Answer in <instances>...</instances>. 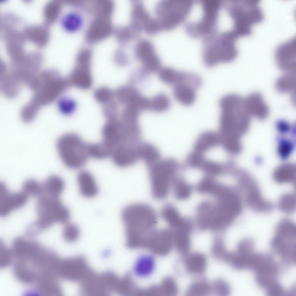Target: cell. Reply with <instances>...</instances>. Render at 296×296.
<instances>
[{"mask_svg": "<svg viewBox=\"0 0 296 296\" xmlns=\"http://www.w3.org/2000/svg\"><path fill=\"white\" fill-rule=\"evenodd\" d=\"M143 30L148 34L153 35L162 29L158 19L156 18H151L145 24Z\"/></svg>", "mask_w": 296, "mask_h": 296, "instance_id": "cell-47", "label": "cell"}, {"mask_svg": "<svg viewBox=\"0 0 296 296\" xmlns=\"http://www.w3.org/2000/svg\"><path fill=\"white\" fill-rule=\"evenodd\" d=\"M22 189L23 192L27 195L39 197L44 193L43 185L32 179L25 181L23 184Z\"/></svg>", "mask_w": 296, "mask_h": 296, "instance_id": "cell-37", "label": "cell"}, {"mask_svg": "<svg viewBox=\"0 0 296 296\" xmlns=\"http://www.w3.org/2000/svg\"><path fill=\"white\" fill-rule=\"evenodd\" d=\"M174 230L177 247L180 251L186 253L190 247L189 229L182 220L174 226L169 227Z\"/></svg>", "mask_w": 296, "mask_h": 296, "instance_id": "cell-25", "label": "cell"}, {"mask_svg": "<svg viewBox=\"0 0 296 296\" xmlns=\"http://www.w3.org/2000/svg\"><path fill=\"white\" fill-rule=\"evenodd\" d=\"M238 38L231 29L216 30L203 38L202 57L205 65L211 68L234 60L238 53L236 42Z\"/></svg>", "mask_w": 296, "mask_h": 296, "instance_id": "cell-1", "label": "cell"}, {"mask_svg": "<svg viewBox=\"0 0 296 296\" xmlns=\"http://www.w3.org/2000/svg\"><path fill=\"white\" fill-rule=\"evenodd\" d=\"M68 79L71 85L84 90L89 89L92 84L90 65L78 64L71 72Z\"/></svg>", "mask_w": 296, "mask_h": 296, "instance_id": "cell-22", "label": "cell"}, {"mask_svg": "<svg viewBox=\"0 0 296 296\" xmlns=\"http://www.w3.org/2000/svg\"><path fill=\"white\" fill-rule=\"evenodd\" d=\"M147 167L153 197L158 200L164 199L176 179L175 175L179 168L178 162L171 158L160 159Z\"/></svg>", "mask_w": 296, "mask_h": 296, "instance_id": "cell-5", "label": "cell"}, {"mask_svg": "<svg viewBox=\"0 0 296 296\" xmlns=\"http://www.w3.org/2000/svg\"><path fill=\"white\" fill-rule=\"evenodd\" d=\"M173 185L175 196L177 199H184L190 195L189 187L181 180L177 179Z\"/></svg>", "mask_w": 296, "mask_h": 296, "instance_id": "cell-44", "label": "cell"}, {"mask_svg": "<svg viewBox=\"0 0 296 296\" xmlns=\"http://www.w3.org/2000/svg\"><path fill=\"white\" fill-rule=\"evenodd\" d=\"M150 74L142 67L137 69L132 73L130 79V82L131 84L130 85L132 86L135 83L142 82Z\"/></svg>", "mask_w": 296, "mask_h": 296, "instance_id": "cell-48", "label": "cell"}, {"mask_svg": "<svg viewBox=\"0 0 296 296\" xmlns=\"http://www.w3.org/2000/svg\"><path fill=\"white\" fill-rule=\"evenodd\" d=\"M170 100L165 94L160 93L149 99V110L157 113L168 110L171 106Z\"/></svg>", "mask_w": 296, "mask_h": 296, "instance_id": "cell-35", "label": "cell"}, {"mask_svg": "<svg viewBox=\"0 0 296 296\" xmlns=\"http://www.w3.org/2000/svg\"><path fill=\"white\" fill-rule=\"evenodd\" d=\"M279 147V153L280 154L285 157L288 155L292 150V145L290 142L287 140L282 141L280 144Z\"/></svg>", "mask_w": 296, "mask_h": 296, "instance_id": "cell-51", "label": "cell"}, {"mask_svg": "<svg viewBox=\"0 0 296 296\" xmlns=\"http://www.w3.org/2000/svg\"><path fill=\"white\" fill-rule=\"evenodd\" d=\"M88 145L79 135L69 133L59 137L56 148L63 164L69 168L78 169L85 165L89 158Z\"/></svg>", "mask_w": 296, "mask_h": 296, "instance_id": "cell-6", "label": "cell"}, {"mask_svg": "<svg viewBox=\"0 0 296 296\" xmlns=\"http://www.w3.org/2000/svg\"><path fill=\"white\" fill-rule=\"evenodd\" d=\"M131 1L130 22L139 26L143 30L145 24L151 18L150 14L145 8L142 0H132Z\"/></svg>", "mask_w": 296, "mask_h": 296, "instance_id": "cell-26", "label": "cell"}, {"mask_svg": "<svg viewBox=\"0 0 296 296\" xmlns=\"http://www.w3.org/2000/svg\"><path fill=\"white\" fill-rule=\"evenodd\" d=\"M135 58L139 61L142 67L150 74L158 72L161 62L152 42L146 38L139 39L134 48Z\"/></svg>", "mask_w": 296, "mask_h": 296, "instance_id": "cell-13", "label": "cell"}, {"mask_svg": "<svg viewBox=\"0 0 296 296\" xmlns=\"http://www.w3.org/2000/svg\"><path fill=\"white\" fill-rule=\"evenodd\" d=\"M178 72L171 67L166 66L160 68L158 71V75L163 82L174 86L177 80Z\"/></svg>", "mask_w": 296, "mask_h": 296, "instance_id": "cell-38", "label": "cell"}, {"mask_svg": "<svg viewBox=\"0 0 296 296\" xmlns=\"http://www.w3.org/2000/svg\"><path fill=\"white\" fill-rule=\"evenodd\" d=\"M223 2L222 8L233 21L231 29L239 37L251 35L252 27L264 19L259 0H225Z\"/></svg>", "mask_w": 296, "mask_h": 296, "instance_id": "cell-2", "label": "cell"}, {"mask_svg": "<svg viewBox=\"0 0 296 296\" xmlns=\"http://www.w3.org/2000/svg\"><path fill=\"white\" fill-rule=\"evenodd\" d=\"M140 159L145 162L147 166L151 165L160 158V154L158 149L151 144L141 143L140 147Z\"/></svg>", "mask_w": 296, "mask_h": 296, "instance_id": "cell-32", "label": "cell"}, {"mask_svg": "<svg viewBox=\"0 0 296 296\" xmlns=\"http://www.w3.org/2000/svg\"><path fill=\"white\" fill-rule=\"evenodd\" d=\"M63 230V236L64 239L69 242L76 240L79 237L80 230L76 224L68 222L65 224Z\"/></svg>", "mask_w": 296, "mask_h": 296, "instance_id": "cell-43", "label": "cell"}, {"mask_svg": "<svg viewBox=\"0 0 296 296\" xmlns=\"http://www.w3.org/2000/svg\"><path fill=\"white\" fill-rule=\"evenodd\" d=\"M36 210L39 217L37 220L44 230L56 222L65 224L70 218L69 209L59 198L50 196L44 193L38 197Z\"/></svg>", "mask_w": 296, "mask_h": 296, "instance_id": "cell-10", "label": "cell"}, {"mask_svg": "<svg viewBox=\"0 0 296 296\" xmlns=\"http://www.w3.org/2000/svg\"><path fill=\"white\" fill-rule=\"evenodd\" d=\"M195 2L193 0H160L155 12L162 30H170L187 18Z\"/></svg>", "mask_w": 296, "mask_h": 296, "instance_id": "cell-7", "label": "cell"}, {"mask_svg": "<svg viewBox=\"0 0 296 296\" xmlns=\"http://www.w3.org/2000/svg\"><path fill=\"white\" fill-rule=\"evenodd\" d=\"M240 184L245 193L246 203L248 206L254 210L266 212L272 209V205L264 199L261 195L258 185L252 180L242 179Z\"/></svg>", "mask_w": 296, "mask_h": 296, "instance_id": "cell-16", "label": "cell"}, {"mask_svg": "<svg viewBox=\"0 0 296 296\" xmlns=\"http://www.w3.org/2000/svg\"><path fill=\"white\" fill-rule=\"evenodd\" d=\"M89 268L84 257L75 256L60 260L57 275L70 281H80Z\"/></svg>", "mask_w": 296, "mask_h": 296, "instance_id": "cell-14", "label": "cell"}, {"mask_svg": "<svg viewBox=\"0 0 296 296\" xmlns=\"http://www.w3.org/2000/svg\"><path fill=\"white\" fill-rule=\"evenodd\" d=\"M219 106L220 134L225 137L236 136V129L248 125L251 117L244 98L237 94H228L220 99Z\"/></svg>", "mask_w": 296, "mask_h": 296, "instance_id": "cell-3", "label": "cell"}, {"mask_svg": "<svg viewBox=\"0 0 296 296\" xmlns=\"http://www.w3.org/2000/svg\"><path fill=\"white\" fill-rule=\"evenodd\" d=\"M202 14L199 20L190 21L185 25V29L190 36L204 37L218 29V18L222 8L221 0H201Z\"/></svg>", "mask_w": 296, "mask_h": 296, "instance_id": "cell-8", "label": "cell"}, {"mask_svg": "<svg viewBox=\"0 0 296 296\" xmlns=\"http://www.w3.org/2000/svg\"><path fill=\"white\" fill-rule=\"evenodd\" d=\"M27 195L23 192L10 193L6 185L0 183V216L8 215L13 210L19 209L25 205Z\"/></svg>", "mask_w": 296, "mask_h": 296, "instance_id": "cell-18", "label": "cell"}, {"mask_svg": "<svg viewBox=\"0 0 296 296\" xmlns=\"http://www.w3.org/2000/svg\"><path fill=\"white\" fill-rule=\"evenodd\" d=\"M219 198L216 206L210 207L209 209L210 226L212 228H217L230 223L242 210L240 198L232 191L225 192L219 196Z\"/></svg>", "mask_w": 296, "mask_h": 296, "instance_id": "cell-11", "label": "cell"}, {"mask_svg": "<svg viewBox=\"0 0 296 296\" xmlns=\"http://www.w3.org/2000/svg\"><path fill=\"white\" fill-rule=\"evenodd\" d=\"M77 182L81 194L84 197L91 198L98 192V188L93 175L90 172L82 171L78 174Z\"/></svg>", "mask_w": 296, "mask_h": 296, "instance_id": "cell-24", "label": "cell"}, {"mask_svg": "<svg viewBox=\"0 0 296 296\" xmlns=\"http://www.w3.org/2000/svg\"><path fill=\"white\" fill-rule=\"evenodd\" d=\"M103 140L112 149L122 143H128L130 141L127 129L120 119L118 118L107 121L102 131Z\"/></svg>", "mask_w": 296, "mask_h": 296, "instance_id": "cell-15", "label": "cell"}, {"mask_svg": "<svg viewBox=\"0 0 296 296\" xmlns=\"http://www.w3.org/2000/svg\"><path fill=\"white\" fill-rule=\"evenodd\" d=\"M118 54L116 59V63L118 66H124L127 65L129 63V60L126 53L122 50L118 51Z\"/></svg>", "mask_w": 296, "mask_h": 296, "instance_id": "cell-52", "label": "cell"}, {"mask_svg": "<svg viewBox=\"0 0 296 296\" xmlns=\"http://www.w3.org/2000/svg\"><path fill=\"white\" fill-rule=\"evenodd\" d=\"M295 237L296 227L294 223L288 219L280 221L276 227L271 245L286 265L295 263Z\"/></svg>", "mask_w": 296, "mask_h": 296, "instance_id": "cell-9", "label": "cell"}, {"mask_svg": "<svg viewBox=\"0 0 296 296\" xmlns=\"http://www.w3.org/2000/svg\"><path fill=\"white\" fill-rule=\"evenodd\" d=\"M275 86L277 90L281 93L293 91L295 87V72L284 73L277 80Z\"/></svg>", "mask_w": 296, "mask_h": 296, "instance_id": "cell-34", "label": "cell"}, {"mask_svg": "<svg viewBox=\"0 0 296 296\" xmlns=\"http://www.w3.org/2000/svg\"><path fill=\"white\" fill-rule=\"evenodd\" d=\"M202 81L196 74L187 73L180 81L174 86V96L180 103L188 106L195 101L196 92L201 86Z\"/></svg>", "mask_w": 296, "mask_h": 296, "instance_id": "cell-12", "label": "cell"}, {"mask_svg": "<svg viewBox=\"0 0 296 296\" xmlns=\"http://www.w3.org/2000/svg\"><path fill=\"white\" fill-rule=\"evenodd\" d=\"M213 247V252L215 257L220 259L225 260L227 253L225 250L221 242H216Z\"/></svg>", "mask_w": 296, "mask_h": 296, "instance_id": "cell-50", "label": "cell"}, {"mask_svg": "<svg viewBox=\"0 0 296 296\" xmlns=\"http://www.w3.org/2000/svg\"><path fill=\"white\" fill-rule=\"evenodd\" d=\"M88 150L89 158L101 160L111 157L112 149L102 141L99 142L88 144Z\"/></svg>", "mask_w": 296, "mask_h": 296, "instance_id": "cell-31", "label": "cell"}, {"mask_svg": "<svg viewBox=\"0 0 296 296\" xmlns=\"http://www.w3.org/2000/svg\"><path fill=\"white\" fill-rule=\"evenodd\" d=\"M155 264V259L151 256L149 255L141 256L137 260L134 264V272L140 277H148L153 272Z\"/></svg>", "mask_w": 296, "mask_h": 296, "instance_id": "cell-28", "label": "cell"}, {"mask_svg": "<svg viewBox=\"0 0 296 296\" xmlns=\"http://www.w3.org/2000/svg\"><path fill=\"white\" fill-rule=\"evenodd\" d=\"M206 265V259L203 254L196 252L190 254L185 260V266L189 272L198 274L204 272Z\"/></svg>", "mask_w": 296, "mask_h": 296, "instance_id": "cell-30", "label": "cell"}, {"mask_svg": "<svg viewBox=\"0 0 296 296\" xmlns=\"http://www.w3.org/2000/svg\"><path fill=\"white\" fill-rule=\"evenodd\" d=\"M246 108L251 116L263 119L266 117L269 109L262 96L259 93H252L244 98Z\"/></svg>", "mask_w": 296, "mask_h": 296, "instance_id": "cell-23", "label": "cell"}, {"mask_svg": "<svg viewBox=\"0 0 296 296\" xmlns=\"http://www.w3.org/2000/svg\"><path fill=\"white\" fill-rule=\"evenodd\" d=\"M0 265L2 267L8 266L12 260L13 255L12 250L9 249L2 245L1 247Z\"/></svg>", "mask_w": 296, "mask_h": 296, "instance_id": "cell-49", "label": "cell"}, {"mask_svg": "<svg viewBox=\"0 0 296 296\" xmlns=\"http://www.w3.org/2000/svg\"><path fill=\"white\" fill-rule=\"evenodd\" d=\"M25 264L21 261L16 264L14 269V275L23 283L28 284L33 283L36 280V274Z\"/></svg>", "mask_w": 296, "mask_h": 296, "instance_id": "cell-33", "label": "cell"}, {"mask_svg": "<svg viewBox=\"0 0 296 296\" xmlns=\"http://www.w3.org/2000/svg\"><path fill=\"white\" fill-rule=\"evenodd\" d=\"M140 145L132 146L121 144L114 147L111 157L117 166L124 168L135 164L139 159Z\"/></svg>", "mask_w": 296, "mask_h": 296, "instance_id": "cell-20", "label": "cell"}, {"mask_svg": "<svg viewBox=\"0 0 296 296\" xmlns=\"http://www.w3.org/2000/svg\"><path fill=\"white\" fill-rule=\"evenodd\" d=\"M278 170L274 173V179L279 183H293L295 180V173L293 169H283Z\"/></svg>", "mask_w": 296, "mask_h": 296, "instance_id": "cell-42", "label": "cell"}, {"mask_svg": "<svg viewBox=\"0 0 296 296\" xmlns=\"http://www.w3.org/2000/svg\"><path fill=\"white\" fill-rule=\"evenodd\" d=\"M94 96L97 102L104 105L114 100V91L107 87H100L95 90Z\"/></svg>", "mask_w": 296, "mask_h": 296, "instance_id": "cell-39", "label": "cell"}, {"mask_svg": "<svg viewBox=\"0 0 296 296\" xmlns=\"http://www.w3.org/2000/svg\"><path fill=\"white\" fill-rule=\"evenodd\" d=\"M71 85L68 78L62 77L56 71H45L37 77L32 88L34 95L31 102L38 108L54 100Z\"/></svg>", "mask_w": 296, "mask_h": 296, "instance_id": "cell-4", "label": "cell"}, {"mask_svg": "<svg viewBox=\"0 0 296 296\" xmlns=\"http://www.w3.org/2000/svg\"><path fill=\"white\" fill-rule=\"evenodd\" d=\"M295 37L279 45L275 56L278 67L284 73L295 72L296 61Z\"/></svg>", "mask_w": 296, "mask_h": 296, "instance_id": "cell-17", "label": "cell"}, {"mask_svg": "<svg viewBox=\"0 0 296 296\" xmlns=\"http://www.w3.org/2000/svg\"><path fill=\"white\" fill-rule=\"evenodd\" d=\"M82 294L87 296H107L110 294L100 274L89 268L79 281Z\"/></svg>", "mask_w": 296, "mask_h": 296, "instance_id": "cell-19", "label": "cell"}, {"mask_svg": "<svg viewBox=\"0 0 296 296\" xmlns=\"http://www.w3.org/2000/svg\"><path fill=\"white\" fill-rule=\"evenodd\" d=\"M103 114L107 120L118 118V107L116 102L114 100L103 105Z\"/></svg>", "mask_w": 296, "mask_h": 296, "instance_id": "cell-45", "label": "cell"}, {"mask_svg": "<svg viewBox=\"0 0 296 296\" xmlns=\"http://www.w3.org/2000/svg\"><path fill=\"white\" fill-rule=\"evenodd\" d=\"M296 204L295 195L292 193H286L280 198L278 206L281 211L286 213H291L295 210Z\"/></svg>", "mask_w": 296, "mask_h": 296, "instance_id": "cell-36", "label": "cell"}, {"mask_svg": "<svg viewBox=\"0 0 296 296\" xmlns=\"http://www.w3.org/2000/svg\"><path fill=\"white\" fill-rule=\"evenodd\" d=\"M210 290V286L205 281L195 282L188 287L186 294L189 296H204Z\"/></svg>", "mask_w": 296, "mask_h": 296, "instance_id": "cell-40", "label": "cell"}, {"mask_svg": "<svg viewBox=\"0 0 296 296\" xmlns=\"http://www.w3.org/2000/svg\"><path fill=\"white\" fill-rule=\"evenodd\" d=\"M221 143L220 134L213 132H207L201 134L196 141L194 151L198 153L204 152Z\"/></svg>", "mask_w": 296, "mask_h": 296, "instance_id": "cell-27", "label": "cell"}, {"mask_svg": "<svg viewBox=\"0 0 296 296\" xmlns=\"http://www.w3.org/2000/svg\"><path fill=\"white\" fill-rule=\"evenodd\" d=\"M114 94L119 103L124 106H130L137 108L141 105L144 97L137 89L131 85L119 87Z\"/></svg>", "mask_w": 296, "mask_h": 296, "instance_id": "cell-21", "label": "cell"}, {"mask_svg": "<svg viewBox=\"0 0 296 296\" xmlns=\"http://www.w3.org/2000/svg\"><path fill=\"white\" fill-rule=\"evenodd\" d=\"M43 186V193L52 197L59 198L64 188V183L60 177L53 175L46 179Z\"/></svg>", "mask_w": 296, "mask_h": 296, "instance_id": "cell-29", "label": "cell"}, {"mask_svg": "<svg viewBox=\"0 0 296 296\" xmlns=\"http://www.w3.org/2000/svg\"><path fill=\"white\" fill-rule=\"evenodd\" d=\"M210 289L212 290L214 293L220 296L227 295L230 292L228 285L224 280L221 279L217 280L214 281L210 286Z\"/></svg>", "mask_w": 296, "mask_h": 296, "instance_id": "cell-46", "label": "cell"}, {"mask_svg": "<svg viewBox=\"0 0 296 296\" xmlns=\"http://www.w3.org/2000/svg\"><path fill=\"white\" fill-rule=\"evenodd\" d=\"M58 105L60 112L66 116L72 114L75 111L77 106L76 103L73 99L66 96L60 99Z\"/></svg>", "mask_w": 296, "mask_h": 296, "instance_id": "cell-41", "label": "cell"}]
</instances>
